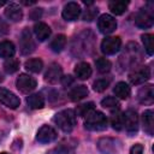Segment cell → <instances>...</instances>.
<instances>
[{
  "label": "cell",
  "instance_id": "42",
  "mask_svg": "<svg viewBox=\"0 0 154 154\" xmlns=\"http://www.w3.org/2000/svg\"><path fill=\"white\" fill-rule=\"evenodd\" d=\"M0 154H8V153H6V152H2V153H0Z\"/></svg>",
  "mask_w": 154,
  "mask_h": 154
},
{
  "label": "cell",
  "instance_id": "21",
  "mask_svg": "<svg viewBox=\"0 0 154 154\" xmlns=\"http://www.w3.org/2000/svg\"><path fill=\"white\" fill-rule=\"evenodd\" d=\"M113 91H114L116 96L122 99V100H126L130 96V94H131V89H130L129 84L125 83V82H118L116 84Z\"/></svg>",
  "mask_w": 154,
  "mask_h": 154
},
{
  "label": "cell",
  "instance_id": "6",
  "mask_svg": "<svg viewBox=\"0 0 154 154\" xmlns=\"http://www.w3.org/2000/svg\"><path fill=\"white\" fill-rule=\"evenodd\" d=\"M97 28L102 34H111L117 29V20L111 14H101L97 20Z\"/></svg>",
  "mask_w": 154,
  "mask_h": 154
},
{
  "label": "cell",
  "instance_id": "13",
  "mask_svg": "<svg viewBox=\"0 0 154 154\" xmlns=\"http://www.w3.org/2000/svg\"><path fill=\"white\" fill-rule=\"evenodd\" d=\"M5 16L11 22H20L22 18H23V11H22L19 5H17L14 2H11L5 8Z\"/></svg>",
  "mask_w": 154,
  "mask_h": 154
},
{
  "label": "cell",
  "instance_id": "33",
  "mask_svg": "<svg viewBox=\"0 0 154 154\" xmlns=\"http://www.w3.org/2000/svg\"><path fill=\"white\" fill-rule=\"evenodd\" d=\"M108 85H109V81H108V79H106V78H100V79H96V81L94 82L93 88H94L95 91L101 93V91L106 90V89L108 88Z\"/></svg>",
  "mask_w": 154,
  "mask_h": 154
},
{
  "label": "cell",
  "instance_id": "34",
  "mask_svg": "<svg viewBox=\"0 0 154 154\" xmlns=\"http://www.w3.org/2000/svg\"><path fill=\"white\" fill-rule=\"evenodd\" d=\"M97 14V8L93 7V8H87L84 11V13L82 14L83 20H93Z\"/></svg>",
  "mask_w": 154,
  "mask_h": 154
},
{
  "label": "cell",
  "instance_id": "24",
  "mask_svg": "<svg viewBox=\"0 0 154 154\" xmlns=\"http://www.w3.org/2000/svg\"><path fill=\"white\" fill-rule=\"evenodd\" d=\"M128 5L129 2L128 1H123V0H113L108 4V8L111 10V12L116 16H119V14H123L126 8H128Z\"/></svg>",
  "mask_w": 154,
  "mask_h": 154
},
{
  "label": "cell",
  "instance_id": "4",
  "mask_svg": "<svg viewBox=\"0 0 154 154\" xmlns=\"http://www.w3.org/2000/svg\"><path fill=\"white\" fill-rule=\"evenodd\" d=\"M122 47V40L118 36H108L105 37L101 42V51L106 55L116 54Z\"/></svg>",
  "mask_w": 154,
  "mask_h": 154
},
{
  "label": "cell",
  "instance_id": "8",
  "mask_svg": "<svg viewBox=\"0 0 154 154\" xmlns=\"http://www.w3.org/2000/svg\"><path fill=\"white\" fill-rule=\"evenodd\" d=\"M154 23V18H153V14L147 8H141L136 17H135V24L141 28V29H148L153 25Z\"/></svg>",
  "mask_w": 154,
  "mask_h": 154
},
{
  "label": "cell",
  "instance_id": "36",
  "mask_svg": "<svg viewBox=\"0 0 154 154\" xmlns=\"http://www.w3.org/2000/svg\"><path fill=\"white\" fill-rule=\"evenodd\" d=\"M130 154H143V146L140 143H136L131 147Z\"/></svg>",
  "mask_w": 154,
  "mask_h": 154
},
{
  "label": "cell",
  "instance_id": "37",
  "mask_svg": "<svg viewBox=\"0 0 154 154\" xmlns=\"http://www.w3.org/2000/svg\"><path fill=\"white\" fill-rule=\"evenodd\" d=\"M42 14V8H35V10H31V12L29 13V18L30 19H38Z\"/></svg>",
  "mask_w": 154,
  "mask_h": 154
},
{
  "label": "cell",
  "instance_id": "25",
  "mask_svg": "<svg viewBox=\"0 0 154 154\" xmlns=\"http://www.w3.org/2000/svg\"><path fill=\"white\" fill-rule=\"evenodd\" d=\"M24 66H25V69H26L29 72L38 73V72L42 70V67H43V63H42V60L38 59V58H31V59H29V60L25 61Z\"/></svg>",
  "mask_w": 154,
  "mask_h": 154
},
{
  "label": "cell",
  "instance_id": "35",
  "mask_svg": "<svg viewBox=\"0 0 154 154\" xmlns=\"http://www.w3.org/2000/svg\"><path fill=\"white\" fill-rule=\"evenodd\" d=\"M8 31H10L8 24H7L4 19L0 18V36H4V35H6V34H8Z\"/></svg>",
  "mask_w": 154,
  "mask_h": 154
},
{
  "label": "cell",
  "instance_id": "30",
  "mask_svg": "<svg viewBox=\"0 0 154 154\" xmlns=\"http://www.w3.org/2000/svg\"><path fill=\"white\" fill-rule=\"evenodd\" d=\"M95 66H96V70H97L99 72L106 73V72H108V71L111 70L112 64H111V61H109L108 59H106V58H97V59L95 60Z\"/></svg>",
  "mask_w": 154,
  "mask_h": 154
},
{
  "label": "cell",
  "instance_id": "41",
  "mask_svg": "<svg viewBox=\"0 0 154 154\" xmlns=\"http://www.w3.org/2000/svg\"><path fill=\"white\" fill-rule=\"evenodd\" d=\"M2 81H4V77H2V75L0 73V82H2Z\"/></svg>",
  "mask_w": 154,
  "mask_h": 154
},
{
  "label": "cell",
  "instance_id": "39",
  "mask_svg": "<svg viewBox=\"0 0 154 154\" xmlns=\"http://www.w3.org/2000/svg\"><path fill=\"white\" fill-rule=\"evenodd\" d=\"M22 4H24V5L29 6V5H34V4H35V1H22Z\"/></svg>",
  "mask_w": 154,
  "mask_h": 154
},
{
  "label": "cell",
  "instance_id": "3",
  "mask_svg": "<svg viewBox=\"0 0 154 154\" xmlns=\"http://www.w3.org/2000/svg\"><path fill=\"white\" fill-rule=\"evenodd\" d=\"M19 49H20V53L23 55H28V54L32 53L35 49V43H34L32 35H31V31L29 30V28H24L22 34H20Z\"/></svg>",
  "mask_w": 154,
  "mask_h": 154
},
{
  "label": "cell",
  "instance_id": "12",
  "mask_svg": "<svg viewBox=\"0 0 154 154\" xmlns=\"http://www.w3.org/2000/svg\"><path fill=\"white\" fill-rule=\"evenodd\" d=\"M61 14H63V18L65 20H76L81 14V6L75 1L67 2L64 6Z\"/></svg>",
  "mask_w": 154,
  "mask_h": 154
},
{
  "label": "cell",
  "instance_id": "29",
  "mask_svg": "<svg viewBox=\"0 0 154 154\" xmlns=\"http://www.w3.org/2000/svg\"><path fill=\"white\" fill-rule=\"evenodd\" d=\"M111 125L114 130H122L124 128V117L122 112H116L111 117Z\"/></svg>",
  "mask_w": 154,
  "mask_h": 154
},
{
  "label": "cell",
  "instance_id": "16",
  "mask_svg": "<svg viewBox=\"0 0 154 154\" xmlns=\"http://www.w3.org/2000/svg\"><path fill=\"white\" fill-rule=\"evenodd\" d=\"M138 101L143 105H152L154 101V90L153 85L148 84L140 89L138 91Z\"/></svg>",
  "mask_w": 154,
  "mask_h": 154
},
{
  "label": "cell",
  "instance_id": "1",
  "mask_svg": "<svg viewBox=\"0 0 154 154\" xmlns=\"http://www.w3.org/2000/svg\"><path fill=\"white\" fill-rule=\"evenodd\" d=\"M53 120L64 132H71L76 125V113L72 109H64L57 113Z\"/></svg>",
  "mask_w": 154,
  "mask_h": 154
},
{
  "label": "cell",
  "instance_id": "11",
  "mask_svg": "<svg viewBox=\"0 0 154 154\" xmlns=\"http://www.w3.org/2000/svg\"><path fill=\"white\" fill-rule=\"evenodd\" d=\"M150 78V70L148 66H142L140 69H136L134 72L129 75V79L132 84H142Z\"/></svg>",
  "mask_w": 154,
  "mask_h": 154
},
{
  "label": "cell",
  "instance_id": "22",
  "mask_svg": "<svg viewBox=\"0 0 154 154\" xmlns=\"http://www.w3.org/2000/svg\"><path fill=\"white\" fill-rule=\"evenodd\" d=\"M26 103L31 109H41L45 106V99L42 96V94H31L28 96L26 99Z\"/></svg>",
  "mask_w": 154,
  "mask_h": 154
},
{
  "label": "cell",
  "instance_id": "9",
  "mask_svg": "<svg viewBox=\"0 0 154 154\" xmlns=\"http://www.w3.org/2000/svg\"><path fill=\"white\" fill-rule=\"evenodd\" d=\"M0 102L12 109L17 108L20 105V100L14 93L10 91L8 89L1 88V87H0Z\"/></svg>",
  "mask_w": 154,
  "mask_h": 154
},
{
  "label": "cell",
  "instance_id": "20",
  "mask_svg": "<svg viewBox=\"0 0 154 154\" xmlns=\"http://www.w3.org/2000/svg\"><path fill=\"white\" fill-rule=\"evenodd\" d=\"M16 53V48L14 45L8 41V40H4L0 41V58H12Z\"/></svg>",
  "mask_w": 154,
  "mask_h": 154
},
{
  "label": "cell",
  "instance_id": "14",
  "mask_svg": "<svg viewBox=\"0 0 154 154\" xmlns=\"http://www.w3.org/2000/svg\"><path fill=\"white\" fill-rule=\"evenodd\" d=\"M61 75H63V70H61V66L58 65V64H52L48 70L46 71L45 73V79L51 83V84H54L57 83L59 79H61Z\"/></svg>",
  "mask_w": 154,
  "mask_h": 154
},
{
  "label": "cell",
  "instance_id": "38",
  "mask_svg": "<svg viewBox=\"0 0 154 154\" xmlns=\"http://www.w3.org/2000/svg\"><path fill=\"white\" fill-rule=\"evenodd\" d=\"M72 82H73V78L71 76H64V77H61V83H63L64 87H69Z\"/></svg>",
  "mask_w": 154,
  "mask_h": 154
},
{
  "label": "cell",
  "instance_id": "27",
  "mask_svg": "<svg viewBox=\"0 0 154 154\" xmlns=\"http://www.w3.org/2000/svg\"><path fill=\"white\" fill-rule=\"evenodd\" d=\"M142 42H143L144 51L147 52V54L148 55H153V53H154V38H153V35H150V34L142 35Z\"/></svg>",
  "mask_w": 154,
  "mask_h": 154
},
{
  "label": "cell",
  "instance_id": "26",
  "mask_svg": "<svg viewBox=\"0 0 154 154\" xmlns=\"http://www.w3.org/2000/svg\"><path fill=\"white\" fill-rule=\"evenodd\" d=\"M65 45H66V36L60 34V35H57L52 40V42H51V49L53 52H55V53H59V52H61L64 49Z\"/></svg>",
  "mask_w": 154,
  "mask_h": 154
},
{
  "label": "cell",
  "instance_id": "2",
  "mask_svg": "<svg viewBox=\"0 0 154 154\" xmlns=\"http://www.w3.org/2000/svg\"><path fill=\"white\" fill-rule=\"evenodd\" d=\"M84 125L88 130L91 131H101L107 128V118L100 111H91L85 116Z\"/></svg>",
  "mask_w": 154,
  "mask_h": 154
},
{
  "label": "cell",
  "instance_id": "31",
  "mask_svg": "<svg viewBox=\"0 0 154 154\" xmlns=\"http://www.w3.org/2000/svg\"><path fill=\"white\" fill-rule=\"evenodd\" d=\"M91 111H94V103L93 102H87V103H83V105H79L77 108H76V114L81 116V117H85L88 113H90Z\"/></svg>",
  "mask_w": 154,
  "mask_h": 154
},
{
  "label": "cell",
  "instance_id": "7",
  "mask_svg": "<svg viewBox=\"0 0 154 154\" xmlns=\"http://www.w3.org/2000/svg\"><path fill=\"white\" fill-rule=\"evenodd\" d=\"M124 117V128L129 134H136L138 130V116L134 109H128L123 113Z\"/></svg>",
  "mask_w": 154,
  "mask_h": 154
},
{
  "label": "cell",
  "instance_id": "19",
  "mask_svg": "<svg viewBox=\"0 0 154 154\" xmlns=\"http://www.w3.org/2000/svg\"><path fill=\"white\" fill-rule=\"evenodd\" d=\"M91 67L88 63H78L76 66H75V75L77 76V78L84 81V79H88L90 76H91Z\"/></svg>",
  "mask_w": 154,
  "mask_h": 154
},
{
  "label": "cell",
  "instance_id": "5",
  "mask_svg": "<svg viewBox=\"0 0 154 154\" xmlns=\"http://www.w3.org/2000/svg\"><path fill=\"white\" fill-rule=\"evenodd\" d=\"M16 85H17V89H18L20 93H23V94H29V93H31V91L36 88L37 82H36V79H35L34 77H31V76H29V75H26V73H22V75H19V77L17 78Z\"/></svg>",
  "mask_w": 154,
  "mask_h": 154
},
{
  "label": "cell",
  "instance_id": "43",
  "mask_svg": "<svg viewBox=\"0 0 154 154\" xmlns=\"http://www.w3.org/2000/svg\"><path fill=\"white\" fill-rule=\"evenodd\" d=\"M0 140H1V132H0Z\"/></svg>",
  "mask_w": 154,
  "mask_h": 154
},
{
  "label": "cell",
  "instance_id": "32",
  "mask_svg": "<svg viewBox=\"0 0 154 154\" xmlns=\"http://www.w3.org/2000/svg\"><path fill=\"white\" fill-rule=\"evenodd\" d=\"M101 106L105 108H109V109L119 108V101L113 96H107L101 100Z\"/></svg>",
  "mask_w": 154,
  "mask_h": 154
},
{
  "label": "cell",
  "instance_id": "40",
  "mask_svg": "<svg viewBox=\"0 0 154 154\" xmlns=\"http://www.w3.org/2000/svg\"><path fill=\"white\" fill-rule=\"evenodd\" d=\"M4 5H6V1H4V0H2V1H0V7H1V6H4Z\"/></svg>",
  "mask_w": 154,
  "mask_h": 154
},
{
  "label": "cell",
  "instance_id": "15",
  "mask_svg": "<svg viewBox=\"0 0 154 154\" xmlns=\"http://www.w3.org/2000/svg\"><path fill=\"white\" fill-rule=\"evenodd\" d=\"M97 147L103 154H117L118 153L117 143L112 138H105V137L100 138L97 142Z\"/></svg>",
  "mask_w": 154,
  "mask_h": 154
},
{
  "label": "cell",
  "instance_id": "28",
  "mask_svg": "<svg viewBox=\"0 0 154 154\" xmlns=\"http://www.w3.org/2000/svg\"><path fill=\"white\" fill-rule=\"evenodd\" d=\"M19 69V60L17 58H8L6 59V61L4 63V70L7 73H14L16 71H18Z\"/></svg>",
  "mask_w": 154,
  "mask_h": 154
},
{
  "label": "cell",
  "instance_id": "17",
  "mask_svg": "<svg viewBox=\"0 0 154 154\" xmlns=\"http://www.w3.org/2000/svg\"><path fill=\"white\" fill-rule=\"evenodd\" d=\"M34 32H35L38 41H45L51 36L52 30H51L48 24H46L43 22H38L34 25Z\"/></svg>",
  "mask_w": 154,
  "mask_h": 154
},
{
  "label": "cell",
  "instance_id": "18",
  "mask_svg": "<svg viewBox=\"0 0 154 154\" xmlns=\"http://www.w3.org/2000/svg\"><path fill=\"white\" fill-rule=\"evenodd\" d=\"M152 109H146L142 114V124L143 129L148 135H153L154 132V116Z\"/></svg>",
  "mask_w": 154,
  "mask_h": 154
},
{
  "label": "cell",
  "instance_id": "23",
  "mask_svg": "<svg viewBox=\"0 0 154 154\" xmlns=\"http://www.w3.org/2000/svg\"><path fill=\"white\" fill-rule=\"evenodd\" d=\"M88 93H89L88 91V88L85 85L81 84V85H77V87L72 88L70 90V93H69V96H70V99L72 101H79V100L84 99L88 95Z\"/></svg>",
  "mask_w": 154,
  "mask_h": 154
},
{
  "label": "cell",
  "instance_id": "10",
  "mask_svg": "<svg viewBox=\"0 0 154 154\" xmlns=\"http://www.w3.org/2000/svg\"><path fill=\"white\" fill-rule=\"evenodd\" d=\"M57 131L49 125H42L36 135V140L40 143H51L57 138Z\"/></svg>",
  "mask_w": 154,
  "mask_h": 154
}]
</instances>
